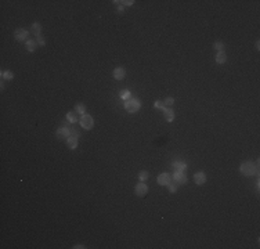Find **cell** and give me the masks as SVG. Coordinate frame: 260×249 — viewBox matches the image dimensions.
<instances>
[{
	"mask_svg": "<svg viewBox=\"0 0 260 249\" xmlns=\"http://www.w3.org/2000/svg\"><path fill=\"white\" fill-rule=\"evenodd\" d=\"M239 170H241V173H242L244 176L251 177V176H253V174L257 173V166L255 165L253 162H251V161H246V162H244L242 165H241Z\"/></svg>",
	"mask_w": 260,
	"mask_h": 249,
	"instance_id": "cell-1",
	"label": "cell"
},
{
	"mask_svg": "<svg viewBox=\"0 0 260 249\" xmlns=\"http://www.w3.org/2000/svg\"><path fill=\"white\" fill-rule=\"evenodd\" d=\"M140 108H141L140 100L130 98V100H127V101H125V109L127 112H130V114H134V112H137Z\"/></svg>",
	"mask_w": 260,
	"mask_h": 249,
	"instance_id": "cell-2",
	"label": "cell"
},
{
	"mask_svg": "<svg viewBox=\"0 0 260 249\" xmlns=\"http://www.w3.org/2000/svg\"><path fill=\"white\" fill-rule=\"evenodd\" d=\"M79 123H80V126L83 127V129L86 130H90L93 127V125H94V120H93V118L90 116V115L84 114L80 116V119H79Z\"/></svg>",
	"mask_w": 260,
	"mask_h": 249,
	"instance_id": "cell-3",
	"label": "cell"
},
{
	"mask_svg": "<svg viewBox=\"0 0 260 249\" xmlns=\"http://www.w3.org/2000/svg\"><path fill=\"white\" fill-rule=\"evenodd\" d=\"M55 136H57L58 140H66V138L71 136V129H69L68 126H61L57 129Z\"/></svg>",
	"mask_w": 260,
	"mask_h": 249,
	"instance_id": "cell-4",
	"label": "cell"
},
{
	"mask_svg": "<svg viewBox=\"0 0 260 249\" xmlns=\"http://www.w3.org/2000/svg\"><path fill=\"white\" fill-rule=\"evenodd\" d=\"M172 179H173V181L176 184H185L187 183V176H185V173L184 172H180V170H174Z\"/></svg>",
	"mask_w": 260,
	"mask_h": 249,
	"instance_id": "cell-5",
	"label": "cell"
},
{
	"mask_svg": "<svg viewBox=\"0 0 260 249\" xmlns=\"http://www.w3.org/2000/svg\"><path fill=\"white\" fill-rule=\"evenodd\" d=\"M14 36H15V39H17L18 42H27L28 36H29V32H28L27 29H24V28H20V29L15 30Z\"/></svg>",
	"mask_w": 260,
	"mask_h": 249,
	"instance_id": "cell-6",
	"label": "cell"
},
{
	"mask_svg": "<svg viewBox=\"0 0 260 249\" xmlns=\"http://www.w3.org/2000/svg\"><path fill=\"white\" fill-rule=\"evenodd\" d=\"M156 181H158L159 186H168V184H170L173 181V179H172V176L169 173H161L158 176V179H156Z\"/></svg>",
	"mask_w": 260,
	"mask_h": 249,
	"instance_id": "cell-7",
	"label": "cell"
},
{
	"mask_svg": "<svg viewBox=\"0 0 260 249\" xmlns=\"http://www.w3.org/2000/svg\"><path fill=\"white\" fill-rule=\"evenodd\" d=\"M147 191H148V187H147V184L144 183V181H140V183L134 187V192H136L137 197H144V195L147 194Z\"/></svg>",
	"mask_w": 260,
	"mask_h": 249,
	"instance_id": "cell-8",
	"label": "cell"
},
{
	"mask_svg": "<svg viewBox=\"0 0 260 249\" xmlns=\"http://www.w3.org/2000/svg\"><path fill=\"white\" fill-rule=\"evenodd\" d=\"M194 180L198 186H202V184L206 183V174L203 173V172H198V173L194 174Z\"/></svg>",
	"mask_w": 260,
	"mask_h": 249,
	"instance_id": "cell-9",
	"label": "cell"
},
{
	"mask_svg": "<svg viewBox=\"0 0 260 249\" xmlns=\"http://www.w3.org/2000/svg\"><path fill=\"white\" fill-rule=\"evenodd\" d=\"M125 76H126V71L122 68V66H118V68L114 69V78L116 79V80H122Z\"/></svg>",
	"mask_w": 260,
	"mask_h": 249,
	"instance_id": "cell-10",
	"label": "cell"
},
{
	"mask_svg": "<svg viewBox=\"0 0 260 249\" xmlns=\"http://www.w3.org/2000/svg\"><path fill=\"white\" fill-rule=\"evenodd\" d=\"M66 145H68L69 150H75L78 147V137H73V136H69L66 138Z\"/></svg>",
	"mask_w": 260,
	"mask_h": 249,
	"instance_id": "cell-11",
	"label": "cell"
},
{
	"mask_svg": "<svg viewBox=\"0 0 260 249\" xmlns=\"http://www.w3.org/2000/svg\"><path fill=\"white\" fill-rule=\"evenodd\" d=\"M163 114H165V118L168 122H173L174 120V111L173 109H169V108H163Z\"/></svg>",
	"mask_w": 260,
	"mask_h": 249,
	"instance_id": "cell-12",
	"label": "cell"
},
{
	"mask_svg": "<svg viewBox=\"0 0 260 249\" xmlns=\"http://www.w3.org/2000/svg\"><path fill=\"white\" fill-rule=\"evenodd\" d=\"M172 166H173V169L180 170V172H184V169H187V165H185L184 162H181V161H174V162L172 163Z\"/></svg>",
	"mask_w": 260,
	"mask_h": 249,
	"instance_id": "cell-13",
	"label": "cell"
},
{
	"mask_svg": "<svg viewBox=\"0 0 260 249\" xmlns=\"http://www.w3.org/2000/svg\"><path fill=\"white\" fill-rule=\"evenodd\" d=\"M32 33L35 35V36H40L42 35V25L39 24V22H35V24L32 25Z\"/></svg>",
	"mask_w": 260,
	"mask_h": 249,
	"instance_id": "cell-14",
	"label": "cell"
},
{
	"mask_svg": "<svg viewBox=\"0 0 260 249\" xmlns=\"http://www.w3.org/2000/svg\"><path fill=\"white\" fill-rule=\"evenodd\" d=\"M227 61V55H226L224 51H219L216 54V62L217 64H224Z\"/></svg>",
	"mask_w": 260,
	"mask_h": 249,
	"instance_id": "cell-15",
	"label": "cell"
},
{
	"mask_svg": "<svg viewBox=\"0 0 260 249\" xmlns=\"http://www.w3.org/2000/svg\"><path fill=\"white\" fill-rule=\"evenodd\" d=\"M36 46H37V42L36 40H32V39H28L27 40V50L28 51H35L36 50Z\"/></svg>",
	"mask_w": 260,
	"mask_h": 249,
	"instance_id": "cell-16",
	"label": "cell"
},
{
	"mask_svg": "<svg viewBox=\"0 0 260 249\" xmlns=\"http://www.w3.org/2000/svg\"><path fill=\"white\" fill-rule=\"evenodd\" d=\"M14 79V73L10 71H2V80H12Z\"/></svg>",
	"mask_w": 260,
	"mask_h": 249,
	"instance_id": "cell-17",
	"label": "cell"
},
{
	"mask_svg": "<svg viewBox=\"0 0 260 249\" xmlns=\"http://www.w3.org/2000/svg\"><path fill=\"white\" fill-rule=\"evenodd\" d=\"M148 177H150V173H148L147 170H141L140 173H138V180H140V181L148 180Z\"/></svg>",
	"mask_w": 260,
	"mask_h": 249,
	"instance_id": "cell-18",
	"label": "cell"
},
{
	"mask_svg": "<svg viewBox=\"0 0 260 249\" xmlns=\"http://www.w3.org/2000/svg\"><path fill=\"white\" fill-rule=\"evenodd\" d=\"M66 119H68V122H71V123L78 122V118H76L75 112H68V114H66Z\"/></svg>",
	"mask_w": 260,
	"mask_h": 249,
	"instance_id": "cell-19",
	"label": "cell"
},
{
	"mask_svg": "<svg viewBox=\"0 0 260 249\" xmlns=\"http://www.w3.org/2000/svg\"><path fill=\"white\" fill-rule=\"evenodd\" d=\"M75 112L76 114H80V115H84L86 114V107L83 104H78L75 107Z\"/></svg>",
	"mask_w": 260,
	"mask_h": 249,
	"instance_id": "cell-20",
	"label": "cell"
},
{
	"mask_svg": "<svg viewBox=\"0 0 260 249\" xmlns=\"http://www.w3.org/2000/svg\"><path fill=\"white\" fill-rule=\"evenodd\" d=\"M120 98L125 100V101H127V100L132 98V94H130V91L129 90H122L120 91Z\"/></svg>",
	"mask_w": 260,
	"mask_h": 249,
	"instance_id": "cell-21",
	"label": "cell"
},
{
	"mask_svg": "<svg viewBox=\"0 0 260 249\" xmlns=\"http://www.w3.org/2000/svg\"><path fill=\"white\" fill-rule=\"evenodd\" d=\"M168 188H169V191H170L172 194H174V192L177 191V186H176V183H174V181H172L170 184H168Z\"/></svg>",
	"mask_w": 260,
	"mask_h": 249,
	"instance_id": "cell-22",
	"label": "cell"
},
{
	"mask_svg": "<svg viewBox=\"0 0 260 249\" xmlns=\"http://www.w3.org/2000/svg\"><path fill=\"white\" fill-rule=\"evenodd\" d=\"M215 48L217 51H224V44H223L221 42H216L215 43Z\"/></svg>",
	"mask_w": 260,
	"mask_h": 249,
	"instance_id": "cell-23",
	"label": "cell"
},
{
	"mask_svg": "<svg viewBox=\"0 0 260 249\" xmlns=\"http://www.w3.org/2000/svg\"><path fill=\"white\" fill-rule=\"evenodd\" d=\"M69 129H71V136H73V137H79L80 136V132L78 129H75V127H69Z\"/></svg>",
	"mask_w": 260,
	"mask_h": 249,
	"instance_id": "cell-24",
	"label": "cell"
},
{
	"mask_svg": "<svg viewBox=\"0 0 260 249\" xmlns=\"http://www.w3.org/2000/svg\"><path fill=\"white\" fill-rule=\"evenodd\" d=\"M163 104H165V105H168V107H170V105L174 104V98H173V97H168V98L165 100Z\"/></svg>",
	"mask_w": 260,
	"mask_h": 249,
	"instance_id": "cell-25",
	"label": "cell"
},
{
	"mask_svg": "<svg viewBox=\"0 0 260 249\" xmlns=\"http://www.w3.org/2000/svg\"><path fill=\"white\" fill-rule=\"evenodd\" d=\"M155 108H161L162 111H163V108H165V104L162 101H155Z\"/></svg>",
	"mask_w": 260,
	"mask_h": 249,
	"instance_id": "cell-26",
	"label": "cell"
},
{
	"mask_svg": "<svg viewBox=\"0 0 260 249\" xmlns=\"http://www.w3.org/2000/svg\"><path fill=\"white\" fill-rule=\"evenodd\" d=\"M37 43H39V44L42 46V47L46 44V42H45V37H43L42 35H40V36H37Z\"/></svg>",
	"mask_w": 260,
	"mask_h": 249,
	"instance_id": "cell-27",
	"label": "cell"
},
{
	"mask_svg": "<svg viewBox=\"0 0 260 249\" xmlns=\"http://www.w3.org/2000/svg\"><path fill=\"white\" fill-rule=\"evenodd\" d=\"M118 3H123L125 6H133V4H134V2H133V0H130V2H129V0H126V2H118Z\"/></svg>",
	"mask_w": 260,
	"mask_h": 249,
	"instance_id": "cell-28",
	"label": "cell"
},
{
	"mask_svg": "<svg viewBox=\"0 0 260 249\" xmlns=\"http://www.w3.org/2000/svg\"><path fill=\"white\" fill-rule=\"evenodd\" d=\"M73 248H75V249H82V248H86V246H83V245H75Z\"/></svg>",
	"mask_w": 260,
	"mask_h": 249,
	"instance_id": "cell-29",
	"label": "cell"
},
{
	"mask_svg": "<svg viewBox=\"0 0 260 249\" xmlns=\"http://www.w3.org/2000/svg\"><path fill=\"white\" fill-rule=\"evenodd\" d=\"M118 11H119V12H123V6H119V7H118Z\"/></svg>",
	"mask_w": 260,
	"mask_h": 249,
	"instance_id": "cell-30",
	"label": "cell"
}]
</instances>
